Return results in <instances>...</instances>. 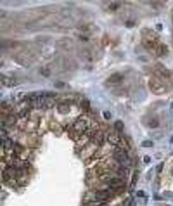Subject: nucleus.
Returning <instances> with one entry per match:
<instances>
[{"instance_id": "nucleus-1", "label": "nucleus", "mask_w": 173, "mask_h": 206, "mask_svg": "<svg viewBox=\"0 0 173 206\" xmlns=\"http://www.w3.org/2000/svg\"><path fill=\"white\" fill-rule=\"evenodd\" d=\"M16 142L23 144L24 147H28V149H36L40 145V137H38V133H26V132L21 130V133H19Z\"/></svg>"}, {"instance_id": "nucleus-2", "label": "nucleus", "mask_w": 173, "mask_h": 206, "mask_svg": "<svg viewBox=\"0 0 173 206\" xmlns=\"http://www.w3.org/2000/svg\"><path fill=\"white\" fill-rule=\"evenodd\" d=\"M149 87H151V90L154 94H163L164 88H166V83H164V80L161 78V76H152L151 80H149Z\"/></svg>"}, {"instance_id": "nucleus-3", "label": "nucleus", "mask_w": 173, "mask_h": 206, "mask_svg": "<svg viewBox=\"0 0 173 206\" xmlns=\"http://www.w3.org/2000/svg\"><path fill=\"white\" fill-rule=\"evenodd\" d=\"M49 130H52L54 133H56V135H59L62 128H61V125H59L57 121H54V120H49Z\"/></svg>"}, {"instance_id": "nucleus-4", "label": "nucleus", "mask_w": 173, "mask_h": 206, "mask_svg": "<svg viewBox=\"0 0 173 206\" xmlns=\"http://www.w3.org/2000/svg\"><path fill=\"white\" fill-rule=\"evenodd\" d=\"M166 54H168V47L163 45V44H159V45H158V48H156V56L163 57V56H166Z\"/></svg>"}, {"instance_id": "nucleus-5", "label": "nucleus", "mask_w": 173, "mask_h": 206, "mask_svg": "<svg viewBox=\"0 0 173 206\" xmlns=\"http://www.w3.org/2000/svg\"><path fill=\"white\" fill-rule=\"evenodd\" d=\"M121 80H123V76H121V75H114V76H111V78H108L106 83H108V85H114V83H120Z\"/></svg>"}, {"instance_id": "nucleus-6", "label": "nucleus", "mask_w": 173, "mask_h": 206, "mask_svg": "<svg viewBox=\"0 0 173 206\" xmlns=\"http://www.w3.org/2000/svg\"><path fill=\"white\" fill-rule=\"evenodd\" d=\"M80 107H82L85 113H88V111H90V104H88V101H86V99H82V101H80Z\"/></svg>"}, {"instance_id": "nucleus-7", "label": "nucleus", "mask_w": 173, "mask_h": 206, "mask_svg": "<svg viewBox=\"0 0 173 206\" xmlns=\"http://www.w3.org/2000/svg\"><path fill=\"white\" fill-rule=\"evenodd\" d=\"M114 128H116V130H114V132H118V133H121V128H123V123H121V121H116V123H114Z\"/></svg>"}, {"instance_id": "nucleus-8", "label": "nucleus", "mask_w": 173, "mask_h": 206, "mask_svg": "<svg viewBox=\"0 0 173 206\" xmlns=\"http://www.w3.org/2000/svg\"><path fill=\"white\" fill-rule=\"evenodd\" d=\"M142 145H144V147H151V145H152V142H151V141H146Z\"/></svg>"}]
</instances>
